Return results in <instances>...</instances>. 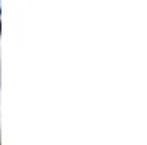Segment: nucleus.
<instances>
[{
  "instance_id": "1",
  "label": "nucleus",
  "mask_w": 147,
  "mask_h": 145,
  "mask_svg": "<svg viewBox=\"0 0 147 145\" xmlns=\"http://www.w3.org/2000/svg\"><path fill=\"white\" fill-rule=\"evenodd\" d=\"M0 32H2V22H0Z\"/></svg>"
}]
</instances>
